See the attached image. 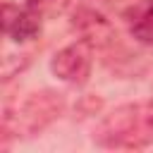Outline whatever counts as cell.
I'll use <instances>...</instances> for the list:
<instances>
[{
  "mask_svg": "<svg viewBox=\"0 0 153 153\" xmlns=\"http://www.w3.org/2000/svg\"><path fill=\"white\" fill-rule=\"evenodd\" d=\"M69 0H26V5L36 7L41 14H57L67 7Z\"/></svg>",
  "mask_w": 153,
  "mask_h": 153,
  "instance_id": "cell-7",
  "label": "cell"
},
{
  "mask_svg": "<svg viewBox=\"0 0 153 153\" xmlns=\"http://www.w3.org/2000/svg\"><path fill=\"white\" fill-rule=\"evenodd\" d=\"M93 143L100 148L129 151L153 146V100L124 103L110 110L96 124Z\"/></svg>",
  "mask_w": 153,
  "mask_h": 153,
  "instance_id": "cell-1",
  "label": "cell"
},
{
  "mask_svg": "<svg viewBox=\"0 0 153 153\" xmlns=\"http://www.w3.org/2000/svg\"><path fill=\"white\" fill-rule=\"evenodd\" d=\"M91 67H93V45L86 43L84 38L65 45L50 60V72L60 81L72 84V86L86 84L91 76Z\"/></svg>",
  "mask_w": 153,
  "mask_h": 153,
  "instance_id": "cell-3",
  "label": "cell"
},
{
  "mask_svg": "<svg viewBox=\"0 0 153 153\" xmlns=\"http://www.w3.org/2000/svg\"><path fill=\"white\" fill-rule=\"evenodd\" d=\"M62 110H65V100H62L60 93H55V91L31 93L22 103H17V108L5 110L2 131L7 136L10 134H14V136H36L50 122H55L62 115Z\"/></svg>",
  "mask_w": 153,
  "mask_h": 153,
  "instance_id": "cell-2",
  "label": "cell"
},
{
  "mask_svg": "<svg viewBox=\"0 0 153 153\" xmlns=\"http://www.w3.org/2000/svg\"><path fill=\"white\" fill-rule=\"evenodd\" d=\"M129 33L143 43V45H153V0H141L134 7L127 10L124 14Z\"/></svg>",
  "mask_w": 153,
  "mask_h": 153,
  "instance_id": "cell-6",
  "label": "cell"
},
{
  "mask_svg": "<svg viewBox=\"0 0 153 153\" xmlns=\"http://www.w3.org/2000/svg\"><path fill=\"white\" fill-rule=\"evenodd\" d=\"M41 22H43V14L31 5H24V7L12 2L2 5V31L14 43L36 38L41 33Z\"/></svg>",
  "mask_w": 153,
  "mask_h": 153,
  "instance_id": "cell-4",
  "label": "cell"
},
{
  "mask_svg": "<svg viewBox=\"0 0 153 153\" xmlns=\"http://www.w3.org/2000/svg\"><path fill=\"white\" fill-rule=\"evenodd\" d=\"M74 29L93 48H100V45H105V43H110L115 38V31H112L110 22L103 14L93 12V10H79L74 14Z\"/></svg>",
  "mask_w": 153,
  "mask_h": 153,
  "instance_id": "cell-5",
  "label": "cell"
}]
</instances>
